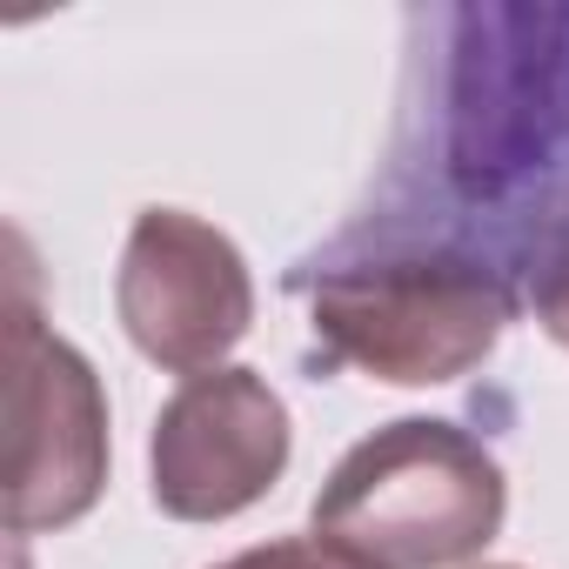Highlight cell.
I'll return each mask as SVG.
<instances>
[{
	"label": "cell",
	"instance_id": "6da1fadb",
	"mask_svg": "<svg viewBox=\"0 0 569 569\" xmlns=\"http://www.w3.org/2000/svg\"><path fill=\"white\" fill-rule=\"evenodd\" d=\"M422 161L469 214L462 241L509 274V248L569 194V8L436 14Z\"/></svg>",
	"mask_w": 569,
	"mask_h": 569
},
{
	"label": "cell",
	"instance_id": "7a4b0ae2",
	"mask_svg": "<svg viewBox=\"0 0 569 569\" xmlns=\"http://www.w3.org/2000/svg\"><path fill=\"white\" fill-rule=\"evenodd\" d=\"M309 329L329 362H349L396 389L456 382L496 356L516 322V281L469 241L362 221L329 254L296 268Z\"/></svg>",
	"mask_w": 569,
	"mask_h": 569
},
{
	"label": "cell",
	"instance_id": "3957f363",
	"mask_svg": "<svg viewBox=\"0 0 569 569\" xmlns=\"http://www.w3.org/2000/svg\"><path fill=\"white\" fill-rule=\"evenodd\" d=\"M509 516V476L482 436L442 416H402L362 436L316 489L309 536L362 569L476 562Z\"/></svg>",
	"mask_w": 569,
	"mask_h": 569
},
{
	"label": "cell",
	"instance_id": "277c9868",
	"mask_svg": "<svg viewBox=\"0 0 569 569\" xmlns=\"http://www.w3.org/2000/svg\"><path fill=\"white\" fill-rule=\"evenodd\" d=\"M8 422V529L41 536L81 522L108 489V396L94 362L41 322L28 261L14 268Z\"/></svg>",
	"mask_w": 569,
	"mask_h": 569
},
{
	"label": "cell",
	"instance_id": "5b68a950",
	"mask_svg": "<svg viewBox=\"0 0 569 569\" xmlns=\"http://www.w3.org/2000/svg\"><path fill=\"white\" fill-rule=\"evenodd\" d=\"M114 316L128 342L168 376L228 369L254 322V274L241 248L188 214V208H141L114 268Z\"/></svg>",
	"mask_w": 569,
	"mask_h": 569
},
{
	"label": "cell",
	"instance_id": "8992f818",
	"mask_svg": "<svg viewBox=\"0 0 569 569\" xmlns=\"http://www.w3.org/2000/svg\"><path fill=\"white\" fill-rule=\"evenodd\" d=\"M296 429L289 402L268 389L261 369H208L188 376L148 436V489L174 522H228L254 509L289 469Z\"/></svg>",
	"mask_w": 569,
	"mask_h": 569
},
{
	"label": "cell",
	"instance_id": "52a82bcc",
	"mask_svg": "<svg viewBox=\"0 0 569 569\" xmlns=\"http://www.w3.org/2000/svg\"><path fill=\"white\" fill-rule=\"evenodd\" d=\"M509 281L556 349H569V194L509 248Z\"/></svg>",
	"mask_w": 569,
	"mask_h": 569
},
{
	"label": "cell",
	"instance_id": "ba28073f",
	"mask_svg": "<svg viewBox=\"0 0 569 569\" xmlns=\"http://www.w3.org/2000/svg\"><path fill=\"white\" fill-rule=\"evenodd\" d=\"M214 569H362V562L329 549L322 536H274V542H254V549L214 562Z\"/></svg>",
	"mask_w": 569,
	"mask_h": 569
},
{
	"label": "cell",
	"instance_id": "9c48e42d",
	"mask_svg": "<svg viewBox=\"0 0 569 569\" xmlns=\"http://www.w3.org/2000/svg\"><path fill=\"white\" fill-rule=\"evenodd\" d=\"M482 569H516V562H482Z\"/></svg>",
	"mask_w": 569,
	"mask_h": 569
}]
</instances>
